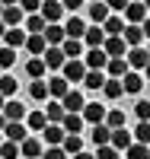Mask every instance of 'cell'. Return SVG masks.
Instances as JSON below:
<instances>
[{"label": "cell", "instance_id": "cell-23", "mask_svg": "<svg viewBox=\"0 0 150 159\" xmlns=\"http://www.w3.org/2000/svg\"><path fill=\"white\" fill-rule=\"evenodd\" d=\"M26 35H29V32H22L19 25H7V35H3V42H7L10 48H22V45H26Z\"/></svg>", "mask_w": 150, "mask_h": 159}, {"label": "cell", "instance_id": "cell-2", "mask_svg": "<svg viewBox=\"0 0 150 159\" xmlns=\"http://www.w3.org/2000/svg\"><path fill=\"white\" fill-rule=\"evenodd\" d=\"M128 67L131 70H144L147 64H150V48H141V45H134V48H128Z\"/></svg>", "mask_w": 150, "mask_h": 159}, {"label": "cell", "instance_id": "cell-26", "mask_svg": "<svg viewBox=\"0 0 150 159\" xmlns=\"http://www.w3.org/2000/svg\"><path fill=\"white\" fill-rule=\"evenodd\" d=\"M121 80H125V92H128V96H138V92L144 89V76H141V73H134V70H128Z\"/></svg>", "mask_w": 150, "mask_h": 159}, {"label": "cell", "instance_id": "cell-54", "mask_svg": "<svg viewBox=\"0 0 150 159\" xmlns=\"http://www.w3.org/2000/svg\"><path fill=\"white\" fill-rule=\"evenodd\" d=\"M144 3H147V13H150V0H144Z\"/></svg>", "mask_w": 150, "mask_h": 159}, {"label": "cell", "instance_id": "cell-28", "mask_svg": "<svg viewBox=\"0 0 150 159\" xmlns=\"http://www.w3.org/2000/svg\"><path fill=\"white\" fill-rule=\"evenodd\" d=\"M64 29H67V35H74V38H83V32H86V22L77 16V13H70L67 16V22H64Z\"/></svg>", "mask_w": 150, "mask_h": 159}, {"label": "cell", "instance_id": "cell-4", "mask_svg": "<svg viewBox=\"0 0 150 159\" xmlns=\"http://www.w3.org/2000/svg\"><path fill=\"white\" fill-rule=\"evenodd\" d=\"M102 48L109 51V57H125V54H128V42H125V35H105Z\"/></svg>", "mask_w": 150, "mask_h": 159}, {"label": "cell", "instance_id": "cell-30", "mask_svg": "<svg viewBox=\"0 0 150 159\" xmlns=\"http://www.w3.org/2000/svg\"><path fill=\"white\" fill-rule=\"evenodd\" d=\"M45 70H48V64H45V57H38V54H32V61H26V73H29L32 80H38V76H45Z\"/></svg>", "mask_w": 150, "mask_h": 159}, {"label": "cell", "instance_id": "cell-25", "mask_svg": "<svg viewBox=\"0 0 150 159\" xmlns=\"http://www.w3.org/2000/svg\"><path fill=\"white\" fill-rule=\"evenodd\" d=\"M112 143L118 150H128L131 143H134V134H128V127L121 124V127H112Z\"/></svg>", "mask_w": 150, "mask_h": 159}, {"label": "cell", "instance_id": "cell-11", "mask_svg": "<svg viewBox=\"0 0 150 159\" xmlns=\"http://www.w3.org/2000/svg\"><path fill=\"white\" fill-rule=\"evenodd\" d=\"M3 137H10V140H26L29 137V124L26 121H7V127H3Z\"/></svg>", "mask_w": 150, "mask_h": 159}, {"label": "cell", "instance_id": "cell-49", "mask_svg": "<svg viewBox=\"0 0 150 159\" xmlns=\"http://www.w3.org/2000/svg\"><path fill=\"white\" fill-rule=\"evenodd\" d=\"M3 127H7V115H3V108H0V134H3Z\"/></svg>", "mask_w": 150, "mask_h": 159}, {"label": "cell", "instance_id": "cell-43", "mask_svg": "<svg viewBox=\"0 0 150 159\" xmlns=\"http://www.w3.org/2000/svg\"><path fill=\"white\" fill-rule=\"evenodd\" d=\"M134 140H141V143H150V121H141L138 127H134Z\"/></svg>", "mask_w": 150, "mask_h": 159}, {"label": "cell", "instance_id": "cell-9", "mask_svg": "<svg viewBox=\"0 0 150 159\" xmlns=\"http://www.w3.org/2000/svg\"><path fill=\"white\" fill-rule=\"evenodd\" d=\"M121 35H125L128 48H134V45H144V38H147V35H144V25H141V22H128Z\"/></svg>", "mask_w": 150, "mask_h": 159}, {"label": "cell", "instance_id": "cell-1", "mask_svg": "<svg viewBox=\"0 0 150 159\" xmlns=\"http://www.w3.org/2000/svg\"><path fill=\"white\" fill-rule=\"evenodd\" d=\"M86 70H90V67H86V61H83V57H67V61H64V67H61V73L70 80V83H83Z\"/></svg>", "mask_w": 150, "mask_h": 159}, {"label": "cell", "instance_id": "cell-45", "mask_svg": "<svg viewBox=\"0 0 150 159\" xmlns=\"http://www.w3.org/2000/svg\"><path fill=\"white\" fill-rule=\"evenodd\" d=\"M19 7L26 13H38V10H42V0H19Z\"/></svg>", "mask_w": 150, "mask_h": 159}, {"label": "cell", "instance_id": "cell-56", "mask_svg": "<svg viewBox=\"0 0 150 159\" xmlns=\"http://www.w3.org/2000/svg\"><path fill=\"white\" fill-rule=\"evenodd\" d=\"M0 143H3V134H0Z\"/></svg>", "mask_w": 150, "mask_h": 159}, {"label": "cell", "instance_id": "cell-21", "mask_svg": "<svg viewBox=\"0 0 150 159\" xmlns=\"http://www.w3.org/2000/svg\"><path fill=\"white\" fill-rule=\"evenodd\" d=\"M3 115H7V121H26V111L22 108V102H16V99H7V105H3Z\"/></svg>", "mask_w": 150, "mask_h": 159}, {"label": "cell", "instance_id": "cell-31", "mask_svg": "<svg viewBox=\"0 0 150 159\" xmlns=\"http://www.w3.org/2000/svg\"><path fill=\"white\" fill-rule=\"evenodd\" d=\"M45 115H48V121H64V115H67V108H64V102L61 99H51L48 102V108H45Z\"/></svg>", "mask_w": 150, "mask_h": 159}, {"label": "cell", "instance_id": "cell-24", "mask_svg": "<svg viewBox=\"0 0 150 159\" xmlns=\"http://www.w3.org/2000/svg\"><path fill=\"white\" fill-rule=\"evenodd\" d=\"M45 38H48V45H61L64 38H67V29L61 22H48L45 25Z\"/></svg>", "mask_w": 150, "mask_h": 159}, {"label": "cell", "instance_id": "cell-20", "mask_svg": "<svg viewBox=\"0 0 150 159\" xmlns=\"http://www.w3.org/2000/svg\"><path fill=\"white\" fill-rule=\"evenodd\" d=\"M109 13H112V7H109L105 0H90V19L93 22H105Z\"/></svg>", "mask_w": 150, "mask_h": 159}, {"label": "cell", "instance_id": "cell-55", "mask_svg": "<svg viewBox=\"0 0 150 159\" xmlns=\"http://www.w3.org/2000/svg\"><path fill=\"white\" fill-rule=\"evenodd\" d=\"M0 13H3V3H0Z\"/></svg>", "mask_w": 150, "mask_h": 159}, {"label": "cell", "instance_id": "cell-15", "mask_svg": "<svg viewBox=\"0 0 150 159\" xmlns=\"http://www.w3.org/2000/svg\"><path fill=\"white\" fill-rule=\"evenodd\" d=\"M67 89H70V80H67L64 73L48 80V92H51V99H64V96H67Z\"/></svg>", "mask_w": 150, "mask_h": 159}, {"label": "cell", "instance_id": "cell-46", "mask_svg": "<svg viewBox=\"0 0 150 159\" xmlns=\"http://www.w3.org/2000/svg\"><path fill=\"white\" fill-rule=\"evenodd\" d=\"M61 3H64V10H70V13H77L80 7L86 3V0H61Z\"/></svg>", "mask_w": 150, "mask_h": 159}, {"label": "cell", "instance_id": "cell-22", "mask_svg": "<svg viewBox=\"0 0 150 159\" xmlns=\"http://www.w3.org/2000/svg\"><path fill=\"white\" fill-rule=\"evenodd\" d=\"M22 16H26V10H22L19 3H10V7H3V13H0V19H3L7 25H19Z\"/></svg>", "mask_w": 150, "mask_h": 159}, {"label": "cell", "instance_id": "cell-19", "mask_svg": "<svg viewBox=\"0 0 150 159\" xmlns=\"http://www.w3.org/2000/svg\"><path fill=\"white\" fill-rule=\"evenodd\" d=\"M61 102H64L67 111H83V105H86V99H83V92H80V89H67V96H64Z\"/></svg>", "mask_w": 150, "mask_h": 159}, {"label": "cell", "instance_id": "cell-18", "mask_svg": "<svg viewBox=\"0 0 150 159\" xmlns=\"http://www.w3.org/2000/svg\"><path fill=\"white\" fill-rule=\"evenodd\" d=\"M61 48H64V54H67V57H83V48H86V42H83V38L67 35L64 42H61Z\"/></svg>", "mask_w": 150, "mask_h": 159}, {"label": "cell", "instance_id": "cell-39", "mask_svg": "<svg viewBox=\"0 0 150 159\" xmlns=\"http://www.w3.org/2000/svg\"><path fill=\"white\" fill-rule=\"evenodd\" d=\"M22 150H19V140H3V143H0V156H3V159H16Z\"/></svg>", "mask_w": 150, "mask_h": 159}, {"label": "cell", "instance_id": "cell-7", "mask_svg": "<svg viewBox=\"0 0 150 159\" xmlns=\"http://www.w3.org/2000/svg\"><path fill=\"white\" fill-rule=\"evenodd\" d=\"M121 13H125V22H144L147 19V3L144 0H131Z\"/></svg>", "mask_w": 150, "mask_h": 159}, {"label": "cell", "instance_id": "cell-36", "mask_svg": "<svg viewBox=\"0 0 150 159\" xmlns=\"http://www.w3.org/2000/svg\"><path fill=\"white\" fill-rule=\"evenodd\" d=\"M19 150H22V156L35 159V156H42V140H35V137H26V140L19 143Z\"/></svg>", "mask_w": 150, "mask_h": 159}, {"label": "cell", "instance_id": "cell-27", "mask_svg": "<svg viewBox=\"0 0 150 159\" xmlns=\"http://www.w3.org/2000/svg\"><path fill=\"white\" fill-rule=\"evenodd\" d=\"M105 80H109V76H105L102 70H93V67H90V70H86V76H83V86L96 92V89H102V86H105Z\"/></svg>", "mask_w": 150, "mask_h": 159}, {"label": "cell", "instance_id": "cell-44", "mask_svg": "<svg viewBox=\"0 0 150 159\" xmlns=\"http://www.w3.org/2000/svg\"><path fill=\"white\" fill-rule=\"evenodd\" d=\"M134 115H138L141 121H150V102H147V99H141L138 105H134Z\"/></svg>", "mask_w": 150, "mask_h": 159}, {"label": "cell", "instance_id": "cell-13", "mask_svg": "<svg viewBox=\"0 0 150 159\" xmlns=\"http://www.w3.org/2000/svg\"><path fill=\"white\" fill-rule=\"evenodd\" d=\"M42 137H45V143H64L67 130H64V124H58V121H48L45 130H42Z\"/></svg>", "mask_w": 150, "mask_h": 159}, {"label": "cell", "instance_id": "cell-41", "mask_svg": "<svg viewBox=\"0 0 150 159\" xmlns=\"http://www.w3.org/2000/svg\"><path fill=\"white\" fill-rule=\"evenodd\" d=\"M16 89H19V83H16V80H13L10 73H3V76H0V92H3L7 99H10L13 92H16Z\"/></svg>", "mask_w": 150, "mask_h": 159}, {"label": "cell", "instance_id": "cell-38", "mask_svg": "<svg viewBox=\"0 0 150 159\" xmlns=\"http://www.w3.org/2000/svg\"><path fill=\"white\" fill-rule=\"evenodd\" d=\"M125 156H131V159H147V156H150V143H141V140H134L131 147L125 150Z\"/></svg>", "mask_w": 150, "mask_h": 159}, {"label": "cell", "instance_id": "cell-48", "mask_svg": "<svg viewBox=\"0 0 150 159\" xmlns=\"http://www.w3.org/2000/svg\"><path fill=\"white\" fill-rule=\"evenodd\" d=\"M141 25H144V35H147V42H150V13H147V19H144Z\"/></svg>", "mask_w": 150, "mask_h": 159}, {"label": "cell", "instance_id": "cell-37", "mask_svg": "<svg viewBox=\"0 0 150 159\" xmlns=\"http://www.w3.org/2000/svg\"><path fill=\"white\" fill-rule=\"evenodd\" d=\"M29 96H32L35 102H42V99H48V96H51V92H48V83H45L42 76H38V80H32V86H29Z\"/></svg>", "mask_w": 150, "mask_h": 159}, {"label": "cell", "instance_id": "cell-10", "mask_svg": "<svg viewBox=\"0 0 150 159\" xmlns=\"http://www.w3.org/2000/svg\"><path fill=\"white\" fill-rule=\"evenodd\" d=\"M64 3H61V0H45V3H42V16L48 19V22H61V16H64Z\"/></svg>", "mask_w": 150, "mask_h": 159}, {"label": "cell", "instance_id": "cell-34", "mask_svg": "<svg viewBox=\"0 0 150 159\" xmlns=\"http://www.w3.org/2000/svg\"><path fill=\"white\" fill-rule=\"evenodd\" d=\"M26 124H29V130H38V134H42L45 124H48V115L45 111H29L26 115Z\"/></svg>", "mask_w": 150, "mask_h": 159}, {"label": "cell", "instance_id": "cell-57", "mask_svg": "<svg viewBox=\"0 0 150 159\" xmlns=\"http://www.w3.org/2000/svg\"><path fill=\"white\" fill-rule=\"evenodd\" d=\"M86 3H90V0H86Z\"/></svg>", "mask_w": 150, "mask_h": 159}, {"label": "cell", "instance_id": "cell-29", "mask_svg": "<svg viewBox=\"0 0 150 159\" xmlns=\"http://www.w3.org/2000/svg\"><path fill=\"white\" fill-rule=\"evenodd\" d=\"M131 67H128V57H109V64H105V73L109 76H125Z\"/></svg>", "mask_w": 150, "mask_h": 159}, {"label": "cell", "instance_id": "cell-52", "mask_svg": "<svg viewBox=\"0 0 150 159\" xmlns=\"http://www.w3.org/2000/svg\"><path fill=\"white\" fill-rule=\"evenodd\" d=\"M3 105H7V96H3V92H0V108H3Z\"/></svg>", "mask_w": 150, "mask_h": 159}, {"label": "cell", "instance_id": "cell-6", "mask_svg": "<svg viewBox=\"0 0 150 159\" xmlns=\"http://www.w3.org/2000/svg\"><path fill=\"white\" fill-rule=\"evenodd\" d=\"M29 54H38L42 57L45 54V48H48V38H45V32H29L26 35V45H22Z\"/></svg>", "mask_w": 150, "mask_h": 159}, {"label": "cell", "instance_id": "cell-12", "mask_svg": "<svg viewBox=\"0 0 150 159\" xmlns=\"http://www.w3.org/2000/svg\"><path fill=\"white\" fill-rule=\"evenodd\" d=\"M102 96L105 99H121V96H125V80H121V76H109L105 86H102Z\"/></svg>", "mask_w": 150, "mask_h": 159}, {"label": "cell", "instance_id": "cell-35", "mask_svg": "<svg viewBox=\"0 0 150 159\" xmlns=\"http://www.w3.org/2000/svg\"><path fill=\"white\" fill-rule=\"evenodd\" d=\"M61 147L67 150V156H80V153H83V140H80V134H67Z\"/></svg>", "mask_w": 150, "mask_h": 159}, {"label": "cell", "instance_id": "cell-53", "mask_svg": "<svg viewBox=\"0 0 150 159\" xmlns=\"http://www.w3.org/2000/svg\"><path fill=\"white\" fill-rule=\"evenodd\" d=\"M144 73H147V80H150V64H147V67H144Z\"/></svg>", "mask_w": 150, "mask_h": 159}, {"label": "cell", "instance_id": "cell-47", "mask_svg": "<svg viewBox=\"0 0 150 159\" xmlns=\"http://www.w3.org/2000/svg\"><path fill=\"white\" fill-rule=\"evenodd\" d=\"M105 3H109V7H112V10H125V7L131 3V0H105Z\"/></svg>", "mask_w": 150, "mask_h": 159}, {"label": "cell", "instance_id": "cell-33", "mask_svg": "<svg viewBox=\"0 0 150 159\" xmlns=\"http://www.w3.org/2000/svg\"><path fill=\"white\" fill-rule=\"evenodd\" d=\"M125 19H121V16H112V13H109V19L102 22V29H105V35H121V32H125Z\"/></svg>", "mask_w": 150, "mask_h": 159}, {"label": "cell", "instance_id": "cell-3", "mask_svg": "<svg viewBox=\"0 0 150 159\" xmlns=\"http://www.w3.org/2000/svg\"><path fill=\"white\" fill-rule=\"evenodd\" d=\"M83 61H86V67H93V70H105V64H109V51H105L102 45H96V48H86Z\"/></svg>", "mask_w": 150, "mask_h": 159}, {"label": "cell", "instance_id": "cell-17", "mask_svg": "<svg viewBox=\"0 0 150 159\" xmlns=\"http://www.w3.org/2000/svg\"><path fill=\"white\" fill-rule=\"evenodd\" d=\"M105 111H109V108H102L99 102H86V105H83V118H86V124H99V121H105Z\"/></svg>", "mask_w": 150, "mask_h": 159}, {"label": "cell", "instance_id": "cell-42", "mask_svg": "<svg viewBox=\"0 0 150 159\" xmlns=\"http://www.w3.org/2000/svg\"><path fill=\"white\" fill-rule=\"evenodd\" d=\"M105 124L109 127H121V124H125V111H121V108H109L105 111Z\"/></svg>", "mask_w": 150, "mask_h": 159}, {"label": "cell", "instance_id": "cell-50", "mask_svg": "<svg viewBox=\"0 0 150 159\" xmlns=\"http://www.w3.org/2000/svg\"><path fill=\"white\" fill-rule=\"evenodd\" d=\"M3 35H7V22L0 19V38H3Z\"/></svg>", "mask_w": 150, "mask_h": 159}, {"label": "cell", "instance_id": "cell-5", "mask_svg": "<svg viewBox=\"0 0 150 159\" xmlns=\"http://www.w3.org/2000/svg\"><path fill=\"white\" fill-rule=\"evenodd\" d=\"M42 57H45V64H48V70H61V67H64V61H67V54H64V48H61V45H48Z\"/></svg>", "mask_w": 150, "mask_h": 159}, {"label": "cell", "instance_id": "cell-40", "mask_svg": "<svg viewBox=\"0 0 150 159\" xmlns=\"http://www.w3.org/2000/svg\"><path fill=\"white\" fill-rule=\"evenodd\" d=\"M13 64H16V48L3 45V48H0V70H10Z\"/></svg>", "mask_w": 150, "mask_h": 159}, {"label": "cell", "instance_id": "cell-51", "mask_svg": "<svg viewBox=\"0 0 150 159\" xmlns=\"http://www.w3.org/2000/svg\"><path fill=\"white\" fill-rule=\"evenodd\" d=\"M0 3H3V7H10V3H19V0H0Z\"/></svg>", "mask_w": 150, "mask_h": 159}, {"label": "cell", "instance_id": "cell-8", "mask_svg": "<svg viewBox=\"0 0 150 159\" xmlns=\"http://www.w3.org/2000/svg\"><path fill=\"white\" fill-rule=\"evenodd\" d=\"M83 42H86V48H96V45H102V42H105V29H102V22H93V25H86Z\"/></svg>", "mask_w": 150, "mask_h": 159}, {"label": "cell", "instance_id": "cell-14", "mask_svg": "<svg viewBox=\"0 0 150 159\" xmlns=\"http://www.w3.org/2000/svg\"><path fill=\"white\" fill-rule=\"evenodd\" d=\"M61 124H64L67 134H80V130H83V124H86V118H83V111H67Z\"/></svg>", "mask_w": 150, "mask_h": 159}, {"label": "cell", "instance_id": "cell-32", "mask_svg": "<svg viewBox=\"0 0 150 159\" xmlns=\"http://www.w3.org/2000/svg\"><path fill=\"white\" fill-rule=\"evenodd\" d=\"M48 19L42 16V13H26V32H45Z\"/></svg>", "mask_w": 150, "mask_h": 159}, {"label": "cell", "instance_id": "cell-16", "mask_svg": "<svg viewBox=\"0 0 150 159\" xmlns=\"http://www.w3.org/2000/svg\"><path fill=\"white\" fill-rule=\"evenodd\" d=\"M90 140L96 143V147H102V143H112V127H109L105 121L93 124V130H90Z\"/></svg>", "mask_w": 150, "mask_h": 159}]
</instances>
